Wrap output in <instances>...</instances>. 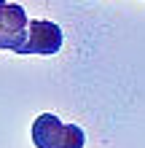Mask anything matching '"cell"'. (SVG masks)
<instances>
[{"instance_id":"277c9868","label":"cell","mask_w":145,"mask_h":148,"mask_svg":"<svg viewBox=\"0 0 145 148\" xmlns=\"http://www.w3.org/2000/svg\"><path fill=\"white\" fill-rule=\"evenodd\" d=\"M5 8H8V3H5V0H0V16H3V11H5Z\"/></svg>"},{"instance_id":"6da1fadb","label":"cell","mask_w":145,"mask_h":148,"mask_svg":"<svg viewBox=\"0 0 145 148\" xmlns=\"http://www.w3.org/2000/svg\"><path fill=\"white\" fill-rule=\"evenodd\" d=\"M32 143L35 148H83L86 132L78 124H65L54 113H40L32 121Z\"/></svg>"},{"instance_id":"7a4b0ae2","label":"cell","mask_w":145,"mask_h":148,"mask_svg":"<svg viewBox=\"0 0 145 148\" xmlns=\"http://www.w3.org/2000/svg\"><path fill=\"white\" fill-rule=\"evenodd\" d=\"M62 49V27L46 19H32L27 27V40L19 49L24 57H54Z\"/></svg>"},{"instance_id":"3957f363","label":"cell","mask_w":145,"mask_h":148,"mask_svg":"<svg viewBox=\"0 0 145 148\" xmlns=\"http://www.w3.org/2000/svg\"><path fill=\"white\" fill-rule=\"evenodd\" d=\"M27 14H24L22 5L16 3H8V8L3 11L0 16V49H8V51H16L19 54V49L24 46V40H27V27H30Z\"/></svg>"}]
</instances>
